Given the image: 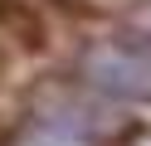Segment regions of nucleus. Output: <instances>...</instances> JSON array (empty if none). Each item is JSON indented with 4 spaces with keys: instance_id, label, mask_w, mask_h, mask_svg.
Returning a JSON list of instances; mask_svg holds the SVG:
<instances>
[{
    "instance_id": "f257e3e1",
    "label": "nucleus",
    "mask_w": 151,
    "mask_h": 146,
    "mask_svg": "<svg viewBox=\"0 0 151 146\" xmlns=\"http://www.w3.org/2000/svg\"><path fill=\"white\" fill-rule=\"evenodd\" d=\"M83 73L98 93L122 102H151V49L137 44H98L83 58Z\"/></svg>"
},
{
    "instance_id": "f03ea898",
    "label": "nucleus",
    "mask_w": 151,
    "mask_h": 146,
    "mask_svg": "<svg viewBox=\"0 0 151 146\" xmlns=\"http://www.w3.org/2000/svg\"><path fill=\"white\" fill-rule=\"evenodd\" d=\"M20 146H88V136H78V132H68L63 122L44 117V127H34V132L24 136Z\"/></svg>"
}]
</instances>
